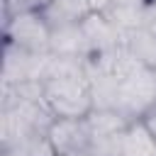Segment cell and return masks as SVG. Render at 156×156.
Here are the masks:
<instances>
[{
    "label": "cell",
    "mask_w": 156,
    "mask_h": 156,
    "mask_svg": "<svg viewBox=\"0 0 156 156\" xmlns=\"http://www.w3.org/2000/svg\"><path fill=\"white\" fill-rule=\"evenodd\" d=\"M41 95L54 117H85L95 110L85 68L56 73L41 80Z\"/></svg>",
    "instance_id": "cell-1"
},
{
    "label": "cell",
    "mask_w": 156,
    "mask_h": 156,
    "mask_svg": "<svg viewBox=\"0 0 156 156\" xmlns=\"http://www.w3.org/2000/svg\"><path fill=\"white\" fill-rule=\"evenodd\" d=\"M5 44L32 54H51V24L44 12H17L5 17Z\"/></svg>",
    "instance_id": "cell-2"
},
{
    "label": "cell",
    "mask_w": 156,
    "mask_h": 156,
    "mask_svg": "<svg viewBox=\"0 0 156 156\" xmlns=\"http://www.w3.org/2000/svg\"><path fill=\"white\" fill-rule=\"evenodd\" d=\"M88 117V115H85ZM85 117H56L49 127V139L56 154H88L93 136Z\"/></svg>",
    "instance_id": "cell-3"
},
{
    "label": "cell",
    "mask_w": 156,
    "mask_h": 156,
    "mask_svg": "<svg viewBox=\"0 0 156 156\" xmlns=\"http://www.w3.org/2000/svg\"><path fill=\"white\" fill-rule=\"evenodd\" d=\"M117 156H156V136L144 124V119H134L122 129Z\"/></svg>",
    "instance_id": "cell-4"
},
{
    "label": "cell",
    "mask_w": 156,
    "mask_h": 156,
    "mask_svg": "<svg viewBox=\"0 0 156 156\" xmlns=\"http://www.w3.org/2000/svg\"><path fill=\"white\" fill-rule=\"evenodd\" d=\"M124 49L134 58L146 63L149 68H156V34L149 27H136V29L127 32L124 34Z\"/></svg>",
    "instance_id": "cell-5"
},
{
    "label": "cell",
    "mask_w": 156,
    "mask_h": 156,
    "mask_svg": "<svg viewBox=\"0 0 156 156\" xmlns=\"http://www.w3.org/2000/svg\"><path fill=\"white\" fill-rule=\"evenodd\" d=\"M2 156H56V151L51 146L49 132H39L2 144Z\"/></svg>",
    "instance_id": "cell-6"
},
{
    "label": "cell",
    "mask_w": 156,
    "mask_h": 156,
    "mask_svg": "<svg viewBox=\"0 0 156 156\" xmlns=\"http://www.w3.org/2000/svg\"><path fill=\"white\" fill-rule=\"evenodd\" d=\"M54 0H5V17L17 12H46Z\"/></svg>",
    "instance_id": "cell-7"
},
{
    "label": "cell",
    "mask_w": 156,
    "mask_h": 156,
    "mask_svg": "<svg viewBox=\"0 0 156 156\" xmlns=\"http://www.w3.org/2000/svg\"><path fill=\"white\" fill-rule=\"evenodd\" d=\"M141 119H144V124H146V127L151 129V134L156 136V100H154V105H151V107L146 110V115H144Z\"/></svg>",
    "instance_id": "cell-8"
},
{
    "label": "cell",
    "mask_w": 156,
    "mask_h": 156,
    "mask_svg": "<svg viewBox=\"0 0 156 156\" xmlns=\"http://www.w3.org/2000/svg\"><path fill=\"white\" fill-rule=\"evenodd\" d=\"M110 5H112V0H88L90 12H107Z\"/></svg>",
    "instance_id": "cell-9"
},
{
    "label": "cell",
    "mask_w": 156,
    "mask_h": 156,
    "mask_svg": "<svg viewBox=\"0 0 156 156\" xmlns=\"http://www.w3.org/2000/svg\"><path fill=\"white\" fill-rule=\"evenodd\" d=\"M56 156H90V154H56Z\"/></svg>",
    "instance_id": "cell-10"
},
{
    "label": "cell",
    "mask_w": 156,
    "mask_h": 156,
    "mask_svg": "<svg viewBox=\"0 0 156 156\" xmlns=\"http://www.w3.org/2000/svg\"><path fill=\"white\" fill-rule=\"evenodd\" d=\"M149 2H156V0H149Z\"/></svg>",
    "instance_id": "cell-11"
}]
</instances>
